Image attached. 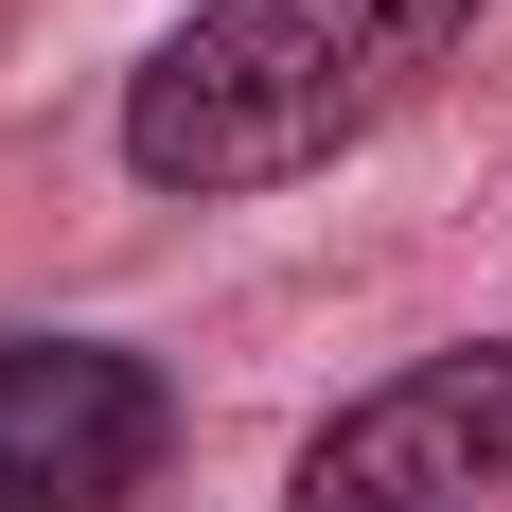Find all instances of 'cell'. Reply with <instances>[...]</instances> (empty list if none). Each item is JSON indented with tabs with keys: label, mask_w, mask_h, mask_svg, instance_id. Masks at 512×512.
<instances>
[{
	"label": "cell",
	"mask_w": 512,
	"mask_h": 512,
	"mask_svg": "<svg viewBox=\"0 0 512 512\" xmlns=\"http://www.w3.org/2000/svg\"><path fill=\"white\" fill-rule=\"evenodd\" d=\"M495 0H195L177 36L124 71V177L177 212L336 177L371 124H407L477 53Z\"/></svg>",
	"instance_id": "cell-1"
},
{
	"label": "cell",
	"mask_w": 512,
	"mask_h": 512,
	"mask_svg": "<svg viewBox=\"0 0 512 512\" xmlns=\"http://www.w3.org/2000/svg\"><path fill=\"white\" fill-rule=\"evenodd\" d=\"M283 512H512V336L407 354L283 460Z\"/></svg>",
	"instance_id": "cell-2"
},
{
	"label": "cell",
	"mask_w": 512,
	"mask_h": 512,
	"mask_svg": "<svg viewBox=\"0 0 512 512\" xmlns=\"http://www.w3.org/2000/svg\"><path fill=\"white\" fill-rule=\"evenodd\" d=\"M177 460V389L124 336H0V512H124Z\"/></svg>",
	"instance_id": "cell-3"
}]
</instances>
